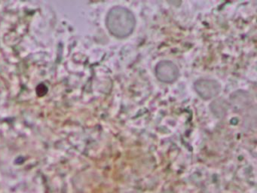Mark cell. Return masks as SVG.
<instances>
[{
    "mask_svg": "<svg viewBox=\"0 0 257 193\" xmlns=\"http://www.w3.org/2000/svg\"><path fill=\"white\" fill-rule=\"evenodd\" d=\"M136 20L135 15L126 8L116 6L109 11L106 18V26L111 34L124 39L133 33Z\"/></svg>",
    "mask_w": 257,
    "mask_h": 193,
    "instance_id": "6da1fadb",
    "label": "cell"
},
{
    "mask_svg": "<svg viewBox=\"0 0 257 193\" xmlns=\"http://www.w3.org/2000/svg\"><path fill=\"white\" fill-rule=\"evenodd\" d=\"M155 72L158 79L165 83L174 82L179 76L178 68L169 60L159 62Z\"/></svg>",
    "mask_w": 257,
    "mask_h": 193,
    "instance_id": "7a4b0ae2",
    "label": "cell"
},
{
    "mask_svg": "<svg viewBox=\"0 0 257 193\" xmlns=\"http://www.w3.org/2000/svg\"><path fill=\"white\" fill-rule=\"evenodd\" d=\"M195 89L201 98L207 100L219 93L220 86L214 80L199 79L195 81Z\"/></svg>",
    "mask_w": 257,
    "mask_h": 193,
    "instance_id": "3957f363",
    "label": "cell"
}]
</instances>
